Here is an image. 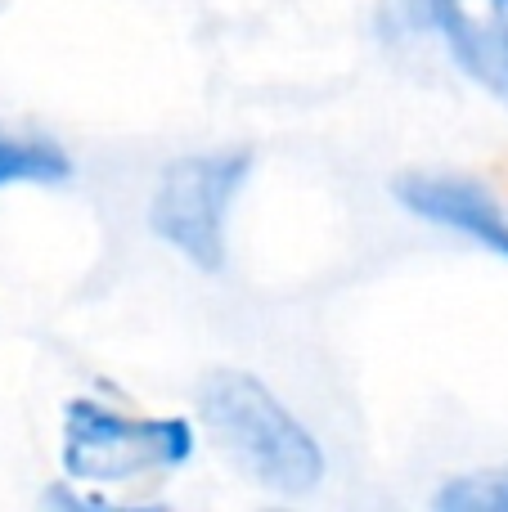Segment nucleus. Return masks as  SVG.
<instances>
[{"label": "nucleus", "instance_id": "1", "mask_svg": "<svg viewBox=\"0 0 508 512\" xmlns=\"http://www.w3.org/2000/svg\"><path fill=\"white\" fill-rule=\"evenodd\" d=\"M198 414L243 477L275 495H306L324 481V450L311 427L261 378L216 369L198 387Z\"/></svg>", "mask_w": 508, "mask_h": 512}, {"label": "nucleus", "instance_id": "2", "mask_svg": "<svg viewBox=\"0 0 508 512\" xmlns=\"http://www.w3.org/2000/svg\"><path fill=\"white\" fill-rule=\"evenodd\" d=\"M198 432L176 414H126L77 396L63 409V481L72 486H131L167 477L194 459Z\"/></svg>", "mask_w": 508, "mask_h": 512}, {"label": "nucleus", "instance_id": "3", "mask_svg": "<svg viewBox=\"0 0 508 512\" xmlns=\"http://www.w3.org/2000/svg\"><path fill=\"white\" fill-rule=\"evenodd\" d=\"M252 176V158L239 149L189 153L158 176L149 198V230L198 270H221L230 212Z\"/></svg>", "mask_w": 508, "mask_h": 512}, {"label": "nucleus", "instance_id": "4", "mask_svg": "<svg viewBox=\"0 0 508 512\" xmlns=\"http://www.w3.org/2000/svg\"><path fill=\"white\" fill-rule=\"evenodd\" d=\"M468 81L508 108V0H405Z\"/></svg>", "mask_w": 508, "mask_h": 512}, {"label": "nucleus", "instance_id": "5", "mask_svg": "<svg viewBox=\"0 0 508 512\" xmlns=\"http://www.w3.org/2000/svg\"><path fill=\"white\" fill-rule=\"evenodd\" d=\"M396 198L410 216L441 225L450 234H464L477 248L508 261V212L486 194L477 180L464 176H410L396 185Z\"/></svg>", "mask_w": 508, "mask_h": 512}, {"label": "nucleus", "instance_id": "6", "mask_svg": "<svg viewBox=\"0 0 508 512\" xmlns=\"http://www.w3.org/2000/svg\"><path fill=\"white\" fill-rule=\"evenodd\" d=\"M72 176L68 153L41 135H18L0 126V189L14 185H63Z\"/></svg>", "mask_w": 508, "mask_h": 512}, {"label": "nucleus", "instance_id": "7", "mask_svg": "<svg viewBox=\"0 0 508 512\" xmlns=\"http://www.w3.org/2000/svg\"><path fill=\"white\" fill-rule=\"evenodd\" d=\"M437 508L446 512H508V468L468 472L437 490Z\"/></svg>", "mask_w": 508, "mask_h": 512}]
</instances>
